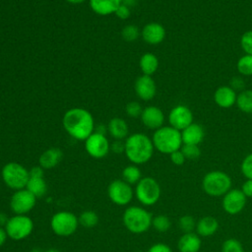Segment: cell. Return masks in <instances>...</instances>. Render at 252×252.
Wrapping results in <instances>:
<instances>
[{
	"mask_svg": "<svg viewBox=\"0 0 252 252\" xmlns=\"http://www.w3.org/2000/svg\"><path fill=\"white\" fill-rule=\"evenodd\" d=\"M220 223L218 220L214 217L207 216L201 218L196 224V231L199 236L202 237H210L214 235L219 229Z\"/></svg>",
	"mask_w": 252,
	"mask_h": 252,
	"instance_id": "44dd1931",
	"label": "cell"
},
{
	"mask_svg": "<svg viewBox=\"0 0 252 252\" xmlns=\"http://www.w3.org/2000/svg\"><path fill=\"white\" fill-rule=\"evenodd\" d=\"M240 45L245 54L252 55V31H248L242 34Z\"/></svg>",
	"mask_w": 252,
	"mask_h": 252,
	"instance_id": "d590c367",
	"label": "cell"
},
{
	"mask_svg": "<svg viewBox=\"0 0 252 252\" xmlns=\"http://www.w3.org/2000/svg\"><path fill=\"white\" fill-rule=\"evenodd\" d=\"M181 152L183 153L186 159H196L201 156V150L198 145H187L183 144L181 147Z\"/></svg>",
	"mask_w": 252,
	"mask_h": 252,
	"instance_id": "836d02e7",
	"label": "cell"
},
{
	"mask_svg": "<svg viewBox=\"0 0 252 252\" xmlns=\"http://www.w3.org/2000/svg\"><path fill=\"white\" fill-rule=\"evenodd\" d=\"M114 14L116 15L117 18H119L120 20H127L130 15H131V12H130V8L127 7L126 5H123L122 3L118 6V8L116 9V11L114 12Z\"/></svg>",
	"mask_w": 252,
	"mask_h": 252,
	"instance_id": "ab89813d",
	"label": "cell"
},
{
	"mask_svg": "<svg viewBox=\"0 0 252 252\" xmlns=\"http://www.w3.org/2000/svg\"><path fill=\"white\" fill-rule=\"evenodd\" d=\"M125 155L133 164L148 162L154 154V144L151 138L143 133H135L126 138Z\"/></svg>",
	"mask_w": 252,
	"mask_h": 252,
	"instance_id": "7a4b0ae2",
	"label": "cell"
},
{
	"mask_svg": "<svg viewBox=\"0 0 252 252\" xmlns=\"http://www.w3.org/2000/svg\"><path fill=\"white\" fill-rule=\"evenodd\" d=\"M7 237H8V235H7V233H6L5 228L0 227V247L6 242Z\"/></svg>",
	"mask_w": 252,
	"mask_h": 252,
	"instance_id": "bcb514c9",
	"label": "cell"
},
{
	"mask_svg": "<svg viewBox=\"0 0 252 252\" xmlns=\"http://www.w3.org/2000/svg\"><path fill=\"white\" fill-rule=\"evenodd\" d=\"M236 92L229 86H221L218 88L214 94L215 102L221 108H229L236 103Z\"/></svg>",
	"mask_w": 252,
	"mask_h": 252,
	"instance_id": "ac0fdd59",
	"label": "cell"
},
{
	"mask_svg": "<svg viewBox=\"0 0 252 252\" xmlns=\"http://www.w3.org/2000/svg\"><path fill=\"white\" fill-rule=\"evenodd\" d=\"M26 189L36 199L43 197L47 192V184L43 177H30Z\"/></svg>",
	"mask_w": 252,
	"mask_h": 252,
	"instance_id": "484cf974",
	"label": "cell"
},
{
	"mask_svg": "<svg viewBox=\"0 0 252 252\" xmlns=\"http://www.w3.org/2000/svg\"><path fill=\"white\" fill-rule=\"evenodd\" d=\"M152 225L158 232H165L170 228L171 222L168 217L164 215H158L153 218Z\"/></svg>",
	"mask_w": 252,
	"mask_h": 252,
	"instance_id": "1f68e13d",
	"label": "cell"
},
{
	"mask_svg": "<svg viewBox=\"0 0 252 252\" xmlns=\"http://www.w3.org/2000/svg\"><path fill=\"white\" fill-rule=\"evenodd\" d=\"M79 224L83 225L86 228H92L95 226L98 222V216L95 212L88 210L84 211L78 218Z\"/></svg>",
	"mask_w": 252,
	"mask_h": 252,
	"instance_id": "f1b7e54d",
	"label": "cell"
},
{
	"mask_svg": "<svg viewBox=\"0 0 252 252\" xmlns=\"http://www.w3.org/2000/svg\"><path fill=\"white\" fill-rule=\"evenodd\" d=\"M110 150L115 154H121L125 151V144L121 140H115L110 144Z\"/></svg>",
	"mask_w": 252,
	"mask_h": 252,
	"instance_id": "7bdbcfd3",
	"label": "cell"
},
{
	"mask_svg": "<svg viewBox=\"0 0 252 252\" xmlns=\"http://www.w3.org/2000/svg\"><path fill=\"white\" fill-rule=\"evenodd\" d=\"M169 158H170L171 162L175 165H182L186 160V158H185L183 153L181 152V150H177V151L171 153L169 155Z\"/></svg>",
	"mask_w": 252,
	"mask_h": 252,
	"instance_id": "f35d334b",
	"label": "cell"
},
{
	"mask_svg": "<svg viewBox=\"0 0 252 252\" xmlns=\"http://www.w3.org/2000/svg\"><path fill=\"white\" fill-rule=\"evenodd\" d=\"M91 9L99 16H108L113 14L121 0H89Z\"/></svg>",
	"mask_w": 252,
	"mask_h": 252,
	"instance_id": "603a6c76",
	"label": "cell"
},
{
	"mask_svg": "<svg viewBox=\"0 0 252 252\" xmlns=\"http://www.w3.org/2000/svg\"><path fill=\"white\" fill-rule=\"evenodd\" d=\"M152 141L157 151L166 155L180 150L183 145L181 132L171 126H162L157 129Z\"/></svg>",
	"mask_w": 252,
	"mask_h": 252,
	"instance_id": "3957f363",
	"label": "cell"
},
{
	"mask_svg": "<svg viewBox=\"0 0 252 252\" xmlns=\"http://www.w3.org/2000/svg\"><path fill=\"white\" fill-rule=\"evenodd\" d=\"M8 219L9 218H7L6 215H4L3 213H0V227H3V226L5 227V225L8 221Z\"/></svg>",
	"mask_w": 252,
	"mask_h": 252,
	"instance_id": "7dc6e473",
	"label": "cell"
},
{
	"mask_svg": "<svg viewBox=\"0 0 252 252\" xmlns=\"http://www.w3.org/2000/svg\"><path fill=\"white\" fill-rule=\"evenodd\" d=\"M140 117L143 124L147 128L153 130H157L162 127V124L164 122V114L162 110L158 106L154 105H150L144 108Z\"/></svg>",
	"mask_w": 252,
	"mask_h": 252,
	"instance_id": "9a60e30c",
	"label": "cell"
},
{
	"mask_svg": "<svg viewBox=\"0 0 252 252\" xmlns=\"http://www.w3.org/2000/svg\"><path fill=\"white\" fill-rule=\"evenodd\" d=\"M201 245V238L195 232L183 233L177 242L179 252H199Z\"/></svg>",
	"mask_w": 252,
	"mask_h": 252,
	"instance_id": "d6986e66",
	"label": "cell"
},
{
	"mask_svg": "<svg viewBox=\"0 0 252 252\" xmlns=\"http://www.w3.org/2000/svg\"><path fill=\"white\" fill-rule=\"evenodd\" d=\"M134 194L142 205L153 206L159 200L161 189L155 178L147 176L141 178V180L136 184Z\"/></svg>",
	"mask_w": 252,
	"mask_h": 252,
	"instance_id": "52a82bcc",
	"label": "cell"
},
{
	"mask_svg": "<svg viewBox=\"0 0 252 252\" xmlns=\"http://www.w3.org/2000/svg\"><path fill=\"white\" fill-rule=\"evenodd\" d=\"M5 230L9 238L23 240L31 235L33 230V221L28 215H14L8 219Z\"/></svg>",
	"mask_w": 252,
	"mask_h": 252,
	"instance_id": "ba28073f",
	"label": "cell"
},
{
	"mask_svg": "<svg viewBox=\"0 0 252 252\" xmlns=\"http://www.w3.org/2000/svg\"><path fill=\"white\" fill-rule=\"evenodd\" d=\"M107 195L113 204L117 206H125L132 201L134 191L131 185L123 179H116L111 181L108 185Z\"/></svg>",
	"mask_w": 252,
	"mask_h": 252,
	"instance_id": "30bf717a",
	"label": "cell"
},
{
	"mask_svg": "<svg viewBox=\"0 0 252 252\" xmlns=\"http://www.w3.org/2000/svg\"><path fill=\"white\" fill-rule=\"evenodd\" d=\"M30 177H43V168L40 165L33 166L30 170Z\"/></svg>",
	"mask_w": 252,
	"mask_h": 252,
	"instance_id": "f6af8a7d",
	"label": "cell"
},
{
	"mask_svg": "<svg viewBox=\"0 0 252 252\" xmlns=\"http://www.w3.org/2000/svg\"><path fill=\"white\" fill-rule=\"evenodd\" d=\"M139 66L143 75L152 76L158 68V59L153 53H145L139 60Z\"/></svg>",
	"mask_w": 252,
	"mask_h": 252,
	"instance_id": "d4e9b609",
	"label": "cell"
},
{
	"mask_svg": "<svg viewBox=\"0 0 252 252\" xmlns=\"http://www.w3.org/2000/svg\"><path fill=\"white\" fill-rule=\"evenodd\" d=\"M136 2H137V0H121V3L123 5H126L129 8L133 7L136 4Z\"/></svg>",
	"mask_w": 252,
	"mask_h": 252,
	"instance_id": "c3c4849f",
	"label": "cell"
},
{
	"mask_svg": "<svg viewBox=\"0 0 252 252\" xmlns=\"http://www.w3.org/2000/svg\"><path fill=\"white\" fill-rule=\"evenodd\" d=\"M63 153L58 148H49L44 151L39 158L38 163L43 169H50L55 167L62 159Z\"/></svg>",
	"mask_w": 252,
	"mask_h": 252,
	"instance_id": "7402d4cb",
	"label": "cell"
},
{
	"mask_svg": "<svg viewBox=\"0 0 252 252\" xmlns=\"http://www.w3.org/2000/svg\"><path fill=\"white\" fill-rule=\"evenodd\" d=\"M196 220L190 215L182 216L178 220V227L180 228L181 231H183V233L194 232V230L196 229Z\"/></svg>",
	"mask_w": 252,
	"mask_h": 252,
	"instance_id": "4dcf8cb0",
	"label": "cell"
},
{
	"mask_svg": "<svg viewBox=\"0 0 252 252\" xmlns=\"http://www.w3.org/2000/svg\"><path fill=\"white\" fill-rule=\"evenodd\" d=\"M125 227L132 233H144L152 226L153 217L144 208L138 206L128 207L122 216Z\"/></svg>",
	"mask_w": 252,
	"mask_h": 252,
	"instance_id": "277c9868",
	"label": "cell"
},
{
	"mask_svg": "<svg viewBox=\"0 0 252 252\" xmlns=\"http://www.w3.org/2000/svg\"><path fill=\"white\" fill-rule=\"evenodd\" d=\"M65 1H67L68 3L73 4V5H79V4H82L83 2H85L86 0H65Z\"/></svg>",
	"mask_w": 252,
	"mask_h": 252,
	"instance_id": "f907efd6",
	"label": "cell"
},
{
	"mask_svg": "<svg viewBox=\"0 0 252 252\" xmlns=\"http://www.w3.org/2000/svg\"><path fill=\"white\" fill-rule=\"evenodd\" d=\"M237 107L244 113H252V90H244L236 98Z\"/></svg>",
	"mask_w": 252,
	"mask_h": 252,
	"instance_id": "4316f807",
	"label": "cell"
},
{
	"mask_svg": "<svg viewBox=\"0 0 252 252\" xmlns=\"http://www.w3.org/2000/svg\"><path fill=\"white\" fill-rule=\"evenodd\" d=\"M233 91L235 92H242L244 91V81L241 77H233L230 81V86H229Z\"/></svg>",
	"mask_w": 252,
	"mask_h": 252,
	"instance_id": "60d3db41",
	"label": "cell"
},
{
	"mask_svg": "<svg viewBox=\"0 0 252 252\" xmlns=\"http://www.w3.org/2000/svg\"><path fill=\"white\" fill-rule=\"evenodd\" d=\"M86 152L94 158H102L110 151V144L105 135L94 132L85 140Z\"/></svg>",
	"mask_w": 252,
	"mask_h": 252,
	"instance_id": "7c38bea8",
	"label": "cell"
},
{
	"mask_svg": "<svg viewBox=\"0 0 252 252\" xmlns=\"http://www.w3.org/2000/svg\"><path fill=\"white\" fill-rule=\"evenodd\" d=\"M165 29L158 23H149L142 29L141 32L144 41L151 45H157L162 42L165 37Z\"/></svg>",
	"mask_w": 252,
	"mask_h": 252,
	"instance_id": "e0dca14e",
	"label": "cell"
},
{
	"mask_svg": "<svg viewBox=\"0 0 252 252\" xmlns=\"http://www.w3.org/2000/svg\"><path fill=\"white\" fill-rule=\"evenodd\" d=\"M246 196L243 194L241 189H230L227 193L222 196V209L223 211L231 216L239 214L246 205Z\"/></svg>",
	"mask_w": 252,
	"mask_h": 252,
	"instance_id": "4fadbf2b",
	"label": "cell"
},
{
	"mask_svg": "<svg viewBox=\"0 0 252 252\" xmlns=\"http://www.w3.org/2000/svg\"><path fill=\"white\" fill-rule=\"evenodd\" d=\"M107 130H106V127L104 126V125H98L97 127H96V130H95V132L96 133H99V134H102V135H105V132H106Z\"/></svg>",
	"mask_w": 252,
	"mask_h": 252,
	"instance_id": "681fc988",
	"label": "cell"
},
{
	"mask_svg": "<svg viewBox=\"0 0 252 252\" xmlns=\"http://www.w3.org/2000/svg\"><path fill=\"white\" fill-rule=\"evenodd\" d=\"M230 176L221 170H212L205 174L202 179V189L212 197L223 196L231 189Z\"/></svg>",
	"mask_w": 252,
	"mask_h": 252,
	"instance_id": "5b68a950",
	"label": "cell"
},
{
	"mask_svg": "<svg viewBox=\"0 0 252 252\" xmlns=\"http://www.w3.org/2000/svg\"><path fill=\"white\" fill-rule=\"evenodd\" d=\"M241 191L246 198H252V179H246L241 186Z\"/></svg>",
	"mask_w": 252,
	"mask_h": 252,
	"instance_id": "ee69618b",
	"label": "cell"
},
{
	"mask_svg": "<svg viewBox=\"0 0 252 252\" xmlns=\"http://www.w3.org/2000/svg\"><path fill=\"white\" fill-rule=\"evenodd\" d=\"M36 198L26 188L14 192L10 199V208L15 215H27L35 206Z\"/></svg>",
	"mask_w": 252,
	"mask_h": 252,
	"instance_id": "8fae6325",
	"label": "cell"
},
{
	"mask_svg": "<svg viewBox=\"0 0 252 252\" xmlns=\"http://www.w3.org/2000/svg\"><path fill=\"white\" fill-rule=\"evenodd\" d=\"M122 178L128 184H137L142 178V172L136 164H130L122 170Z\"/></svg>",
	"mask_w": 252,
	"mask_h": 252,
	"instance_id": "83f0119b",
	"label": "cell"
},
{
	"mask_svg": "<svg viewBox=\"0 0 252 252\" xmlns=\"http://www.w3.org/2000/svg\"><path fill=\"white\" fill-rule=\"evenodd\" d=\"M1 177L7 187L17 191L26 188L30 179V172L21 163L11 161L2 167Z\"/></svg>",
	"mask_w": 252,
	"mask_h": 252,
	"instance_id": "8992f818",
	"label": "cell"
},
{
	"mask_svg": "<svg viewBox=\"0 0 252 252\" xmlns=\"http://www.w3.org/2000/svg\"><path fill=\"white\" fill-rule=\"evenodd\" d=\"M241 172L246 179H252V153L247 155L240 165Z\"/></svg>",
	"mask_w": 252,
	"mask_h": 252,
	"instance_id": "8d00e7d4",
	"label": "cell"
},
{
	"mask_svg": "<svg viewBox=\"0 0 252 252\" xmlns=\"http://www.w3.org/2000/svg\"><path fill=\"white\" fill-rule=\"evenodd\" d=\"M62 124L65 131L74 139L85 141L94 131V117L90 111L81 107L67 110L63 116Z\"/></svg>",
	"mask_w": 252,
	"mask_h": 252,
	"instance_id": "6da1fadb",
	"label": "cell"
},
{
	"mask_svg": "<svg viewBox=\"0 0 252 252\" xmlns=\"http://www.w3.org/2000/svg\"><path fill=\"white\" fill-rule=\"evenodd\" d=\"M44 252H60L59 250H57V249H54V248H51V249H47L46 251H44Z\"/></svg>",
	"mask_w": 252,
	"mask_h": 252,
	"instance_id": "816d5d0a",
	"label": "cell"
},
{
	"mask_svg": "<svg viewBox=\"0 0 252 252\" xmlns=\"http://www.w3.org/2000/svg\"><path fill=\"white\" fill-rule=\"evenodd\" d=\"M125 111H126V114L132 118H136V117H139L141 116L142 114V111H143V108L141 106V104L137 101H130L126 104V107H125Z\"/></svg>",
	"mask_w": 252,
	"mask_h": 252,
	"instance_id": "74e56055",
	"label": "cell"
},
{
	"mask_svg": "<svg viewBox=\"0 0 252 252\" xmlns=\"http://www.w3.org/2000/svg\"><path fill=\"white\" fill-rule=\"evenodd\" d=\"M221 252H244L243 246L235 238H228L221 245Z\"/></svg>",
	"mask_w": 252,
	"mask_h": 252,
	"instance_id": "e575fe53",
	"label": "cell"
},
{
	"mask_svg": "<svg viewBox=\"0 0 252 252\" xmlns=\"http://www.w3.org/2000/svg\"><path fill=\"white\" fill-rule=\"evenodd\" d=\"M135 93L143 100H151L157 93V86L151 76L142 75L135 82Z\"/></svg>",
	"mask_w": 252,
	"mask_h": 252,
	"instance_id": "2e32d148",
	"label": "cell"
},
{
	"mask_svg": "<svg viewBox=\"0 0 252 252\" xmlns=\"http://www.w3.org/2000/svg\"><path fill=\"white\" fill-rule=\"evenodd\" d=\"M32 252H35V251H32Z\"/></svg>",
	"mask_w": 252,
	"mask_h": 252,
	"instance_id": "f5cc1de1",
	"label": "cell"
},
{
	"mask_svg": "<svg viewBox=\"0 0 252 252\" xmlns=\"http://www.w3.org/2000/svg\"><path fill=\"white\" fill-rule=\"evenodd\" d=\"M168 122L169 126L181 132L193 123V113L186 105H176L168 114Z\"/></svg>",
	"mask_w": 252,
	"mask_h": 252,
	"instance_id": "5bb4252c",
	"label": "cell"
},
{
	"mask_svg": "<svg viewBox=\"0 0 252 252\" xmlns=\"http://www.w3.org/2000/svg\"><path fill=\"white\" fill-rule=\"evenodd\" d=\"M79 220L75 214L68 211H60L54 214L50 220V227L58 236H70L78 228Z\"/></svg>",
	"mask_w": 252,
	"mask_h": 252,
	"instance_id": "9c48e42d",
	"label": "cell"
},
{
	"mask_svg": "<svg viewBox=\"0 0 252 252\" xmlns=\"http://www.w3.org/2000/svg\"><path fill=\"white\" fill-rule=\"evenodd\" d=\"M205 137L204 128L198 123H192L181 131V138L183 144L199 145Z\"/></svg>",
	"mask_w": 252,
	"mask_h": 252,
	"instance_id": "ffe728a7",
	"label": "cell"
},
{
	"mask_svg": "<svg viewBox=\"0 0 252 252\" xmlns=\"http://www.w3.org/2000/svg\"><path fill=\"white\" fill-rule=\"evenodd\" d=\"M147 252H172V250L167 244L158 242L152 245Z\"/></svg>",
	"mask_w": 252,
	"mask_h": 252,
	"instance_id": "b9f144b4",
	"label": "cell"
},
{
	"mask_svg": "<svg viewBox=\"0 0 252 252\" xmlns=\"http://www.w3.org/2000/svg\"><path fill=\"white\" fill-rule=\"evenodd\" d=\"M107 131L109 135L115 140H122L124 138H127L129 128H128V124L124 119L115 117L110 119V121L108 122Z\"/></svg>",
	"mask_w": 252,
	"mask_h": 252,
	"instance_id": "cb8c5ba5",
	"label": "cell"
},
{
	"mask_svg": "<svg viewBox=\"0 0 252 252\" xmlns=\"http://www.w3.org/2000/svg\"><path fill=\"white\" fill-rule=\"evenodd\" d=\"M121 35L124 40L131 42L136 40L140 35V31L135 25H127L122 29Z\"/></svg>",
	"mask_w": 252,
	"mask_h": 252,
	"instance_id": "d6a6232c",
	"label": "cell"
},
{
	"mask_svg": "<svg viewBox=\"0 0 252 252\" xmlns=\"http://www.w3.org/2000/svg\"><path fill=\"white\" fill-rule=\"evenodd\" d=\"M236 68L241 75L252 76V55L244 54L241 56L237 61Z\"/></svg>",
	"mask_w": 252,
	"mask_h": 252,
	"instance_id": "f546056e",
	"label": "cell"
}]
</instances>
